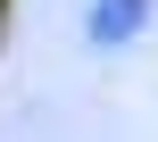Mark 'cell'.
Returning <instances> with one entry per match:
<instances>
[{"mask_svg":"<svg viewBox=\"0 0 158 142\" xmlns=\"http://www.w3.org/2000/svg\"><path fill=\"white\" fill-rule=\"evenodd\" d=\"M150 8L158 0H92L83 8V42L92 50H125L133 33H150Z\"/></svg>","mask_w":158,"mask_h":142,"instance_id":"obj_1","label":"cell"}]
</instances>
